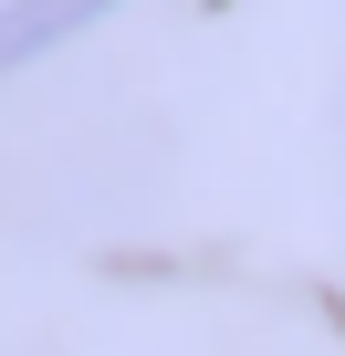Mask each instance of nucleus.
<instances>
[{
  "label": "nucleus",
  "instance_id": "f257e3e1",
  "mask_svg": "<svg viewBox=\"0 0 345 356\" xmlns=\"http://www.w3.org/2000/svg\"><path fill=\"white\" fill-rule=\"evenodd\" d=\"M105 11V0H0V74H11L22 53H53L63 32H84Z\"/></svg>",
  "mask_w": 345,
  "mask_h": 356
}]
</instances>
